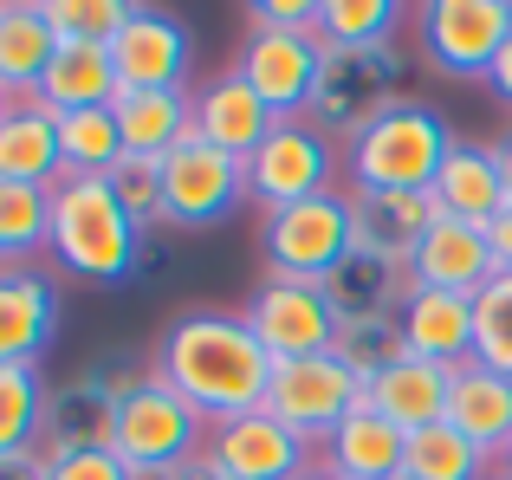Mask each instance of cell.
<instances>
[{"label":"cell","instance_id":"31","mask_svg":"<svg viewBox=\"0 0 512 480\" xmlns=\"http://www.w3.org/2000/svg\"><path fill=\"white\" fill-rule=\"evenodd\" d=\"M52 247V189L0 182V273L33 266Z\"/></svg>","mask_w":512,"mask_h":480},{"label":"cell","instance_id":"5","mask_svg":"<svg viewBox=\"0 0 512 480\" xmlns=\"http://www.w3.org/2000/svg\"><path fill=\"white\" fill-rule=\"evenodd\" d=\"M402 46L389 52H331L325 46V65H318V85H312V104H305V124L318 130L325 143H350L363 137V130L376 124V117L389 111V104L402 98Z\"/></svg>","mask_w":512,"mask_h":480},{"label":"cell","instance_id":"8","mask_svg":"<svg viewBox=\"0 0 512 480\" xmlns=\"http://www.w3.org/2000/svg\"><path fill=\"white\" fill-rule=\"evenodd\" d=\"M363 403H370V383H363L357 370H344L331 351H318V357H286V364H273V383H266L260 409L286 422L305 448H325L331 435H338V422Z\"/></svg>","mask_w":512,"mask_h":480},{"label":"cell","instance_id":"23","mask_svg":"<svg viewBox=\"0 0 512 480\" xmlns=\"http://www.w3.org/2000/svg\"><path fill=\"white\" fill-rule=\"evenodd\" d=\"M448 390H454V370L448 364H422V357H402L389 364L383 377L370 383V409L389 416L402 435H422L435 422H448Z\"/></svg>","mask_w":512,"mask_h":480},{"label":"cell","instance_id":"35","mask_svg":"<svg viewBox=\"0 0 512 480\" xmlns=\"http://www.w3.org/2000/svg\"><path fill=\"white\" fill-rule=\"evenodd\" d=\"M59 156H65V176H111V169L124 163V137H117L111 104H98V111H65L59 117Z\"/></svg>","mask_w":512,"mask_h":480},{"label":"cell","instance_id":"1","mask_svg":"<svg viewBox=\"0 0 512 480\" xmlns=\"http://www.w3.org/2000/svg\"><path fill=\"white\" fill-rule=\"evenodd\" d=\"M150 364L182 403L201 409L208 429L227 422V416L260 409L266 383H273V357L260 351V338L247 331V318L214 312V305H195V312L169 318V331L156 338Z\"/></svg>","mask_w":512,"mask_h":480},{"label":"cell","instance_id":"42","mask_svg":"<svg viewBox=\"0 0 512 480\" xmlns=\"http://www.w3.org/2000/svg\"><path fill=\"white\" fill-rule=\"evenodd\" d=\"M130 480H227V474L214 468L208 455H188L182 468H169V474H130Z\"/></svg>","mask_w":512,"mask_h":480},{"label":"cell","instance_id":"47","mask_svg":"<svg viewBox=\"0 0 512 480\" xmlns=\"http://www.w3.org/2000/svg\"><path fill=\"white\" fill-rule=\"evenodd\" d=\"M493 480H512V468H493Z\"/></svg>","mask_w":512,"mask_h":480},{"label":"cell","instance_id":"40","mask_svg":"<svg viewBox=\"0 0 512 480\" xmlns=\"http://www.w3.org/2000/svg\"><path fill=\"white\" fill-rule=\"evenodd\" d=\"M46 480H130V468L111 455V448H91V455L46 461Z\"/></svg>","mask_w":512,"mask_h":480},{"label":"cell","instance_id":"20","mask_svg":"<svg viewBox=\"0 0 512 480\" xmlns=\"http://www.w3.org/2000/svg\"><path fill=\"white\" fill-rule=\"evenodd\" d=\"M402 338L409 357L422 364H467L474 357V299L467 292H435V286H409L402 299Z\"/></svg>","mask_w":512,"mask_h":480},{"label":"cell","instance_id":"3","mask_svg":"<svg viewBox=\"0 0 512 480\" xmlns=\"http://www.w3.org/2000/svg\"><path fill=\"white\" fill-rule=\"evenodd\" d=\"M454 150V130L435 104L422 98H396L357 143L344 150V176L350 189H402V195H428L441 156Z\"/></svg>","mask_w":512,"mask_h":480},{"label":"cell","instance_id":"18","mask_svg":"<svg viewBox=\"0 0 512 480\" xmlns=\"http://www.w3.org/2000/svg\"><path fill=\"white\" fill-rule=\"evenodd\" d=\"M0 182H26V189L65 182L59 111H46L39 98H7V111H0Z\"/></svg>","mask_w":512,"mask_h":480},{"label":"cell","instance_id":"6","mask_svg":"<svg viewBox=\"0 0 512 480\" xmlns=\"http://www.w3.org/2000/svg\"><path fill=\"white\" fill-rule=\"evenodd\" d=\"M357 247V221H350V189H325L312 202H292L260 215V260L273 279H305L325 286L338 260Z\"/></svg>","mask_w":512,"mask_h":480},{"label":"cell","instance_id":"4","mask_svg":"<svg viewBox=\"0 0 512 480\" xmlns=\"http://www.w3.org/2000/svg\"><path fill=\"white\" fill-rule=\"evenodd\" d=\"M201 448H208L201 409L182 403V396L156 377V364H137V377L124 383V396H117L111 455L124 461L130 474H169V468H182L188 455H201Z\"/></svg>","mask_w":512,"mask_h":480},{"label":"cell","instance_id":"48","mask_svg":"<svg viewBox=\"0 0 512 480\" xmlns=\"http://www.w3.org/2000/svg\"><path fill=\"white\" fill-rule=\"evenodd\" d=\"M500 468H512V448H506V455H500Z\"/></svg>","mask_w":512,"mask_h":480},{"label":"cell","instance_id":"32","mask_svg":"<svg viewBox=\"0 0 512 480\" xmlns=\"http://www.w3.org/2000/svg\"><path fill=\"white\" fill-rule=\"evenodd\" d=\"M46 390L39 364H0V461L39 455V429H46Z\"/></svg>","mask_w":512,"mask_h":480},{"label":"cell","instance_id":"24","mask_svg":"<svg viewBox=\"0 0 512 480\" xmlns=\"http://www.w3.org/2000/svg\"><path fill=\"white\" fill-rule=\"evenodd\" d=\"M111 117H117V137H124V156H156L163 163L169 150H182L195 137V91H117Z\"/></svg>","mask_w":512,"mask_h":480},{"label":"cell","instance_id":"36","mask_svg":"<svg viewBox=\"0 0 512 480\" xmlns=\"http://www.w3.org/2000/svg\"><path fill=\"white\" fill-rule=\"evenodd\" d=\"M39 7H46V26L59 46H104L111 52V39L130 20V0H39Z\"/></svg>","mask_w":512,"mask_h":480},{"label":"cell","instance_id":"45","mask_svg":"<svg viewBox=\"0 0 512 480\" xmlns=\"http://www.w3.org/2000/svg\"><path fill=\"white\" fill-rule=\"evenodd\" d=\"M493 163H500V189H506V208H512V130L493 137Z\"/></svg>","mask_w":512,"mask_h":480},{"label":"cell","instance_id":"14","mask_svg":"<svg viewBox=\"0 0 512 480\" xmlns=\"http://www.w3.org/2000/svg\"><path fill=\"white\" fill-rule=\"evenodd\" d=\"M318 65H325V39L318 33H279V26H247L240 39L234 72L260 91V104L286 124V117H305L318 85Z\"/></svg>","mask_w":512,"mask_h":480},{"label":"cell","instance_id":"7","mask_svg":"<svg viewBox=\"0 0 512 480\" xmlns=\"http://www.w3.org/2000/svg\"><path fill=\"white\" fill-rule=\"evenodd\" d=\"M506 39H512V0H422L415 7V52L441 78L487 85Z\"/></svg>","mask_w":512,"mask_h":480},{"label":"cell","instance_id":"13","mask_svg":"<svg viewBox=\"0 0 512 480\" xmlns=\"http://www.w3.org/2000/svg\"><path fill=\"white\" fill-rule=\"evenodd\" d=\"M111 72H117V91H195L188 85V72H195L188 20L169 7H137L130 0L124 33L111 39Z\"/></svg>","mask_w":512,"mask_h":480},{"label":"cell","instance_id":"21","mask_svg":"<svg viewBox=\"0 0 512 480\" xmlns=\"http://www.w3.org/2000/svg\"><path fill=\"white\" fill-rule=\"evenodd\" d=\"M448 429H461L474 448H487L493 461L512 448V377L487 364H454V390H448Z\"/></svg>","mask_w":512,"mask_h":480},{"label":"cell","instance_id":"43","mask_svg":"<svg viewBox=\"0 0 512 480\" xmlns=\"http://www.w3.org/2000/svg\"><path fill=\"white\" fill-rule=\"evenodd\" d=\"M487 91H493V98H500L506 111H512V39H506V52H500V59H493V72H487Z\"/></svg>","mask_w":512,"mask_h":480},{"label":"cell","instance_id":"19","mask_svg":"<svg viewBox=\"0 0 512 480\" xmlns=\"http://www.w3.org/2000/svg\"><path fill=\"white\" fill-rule=\"evenodd\" d=\"M52 338H59V286L39 266L0 273V364H39Z\"/></svg>","mask_w":512,"mask_h":480},{"label":"cell","instance_id":"9","mask_svg":"<svg viewBox=\"0 0 512 480\" xmlns=\"http://www.w3.org/2000/svg\"><path fill=\"white\" fill-rule=\"evenodd\" d=\"M338 169H344L338 143H325L305 117H286V124H273L266 143L247 156V202L260 208V215L312 202V195H325L331 182H338Z\"/></svg>","mask_w":512,"mask_h":480},{"label":"cell","instance_id":"22","mask_svg":"<svg viewBox=\"0 0 512 480\" xmlns=\"http://www.w3.org/2000/svg\"><path fill=\"white\" fill-rule=\"evenodd\" d=\"M428 195H435L441 215L487 228V221L506 208L500 163H493V143H467V137H454V150L441 156V169H435V182H428Z\"/></svg>","mask_w":512,"mask_h":480},{"label":"cell","instance_id":"39","mask_svg":"<svg viewBox=\"0 0 512 480\" xmlns=\"http://www.w3.org/2000/svg\"><path fill=\"white\" fill-rule=\"evenodd\" d=\"M247 26H279V33H318V0H253Z\"/></svg>","mask_w":512,"mask_h":480},{"label":"cell","instance_id":"44","mask_svg":"<svg viewBox=\"0 0 512 480\" xmlns=\"http://www.w3.org/2000/svg\"><path fill=\"white\" fill-rule=\"evenodd\" d=\"M0 480H46V455H13V461H0Z\"/></svg>","mask_w":512,"mask_h":480},{"label":"cell","instance_id":"50","mask_svg":"<svg viewBox=\"0 0 512 480\" xmlns=\"http://www.w3.org/2000/svg\"><path fill=\"white\" fill-rule=\"evenodd\" d=\"M396 480H409V474H396Z\"/></svg>","mask_w":512,"mask_h":480},{"label":"cell","instance_id":"37","mask_svg":"<svg viewBox=\"0 0 512 480\" xmlns=\"http://www.w3.org/2000/svg\"><path fill=\"white\" fill-rule=\"evenodd\" d=\"M474 364L512 377V273H493L474 292Z\"/></svg>","mask_w":512,"mask_h":480},{"label":"cell","instance_id":"17","mask_svg":"<svg viewBox=\"0 0 512 480\" xmlns=\"http://www.w3.org/2000/svg\"><path fill=\"white\" fill-rule=\"evenodd\" d=\"M273 124H279V117L266 111L260 91H253L234 65H227V72H214L208 85H195V137L214 143V150H227V156H240V163H247V156L266 143V130H273Z\"/></svg>","mask_w":512,"mask_h":480},{"label":"cell","instance_id":"2","mask_svg":"<svg viewBox=\"0 0 512 480\" xmlns=\"http://www.w3.org/2000/svg\"><path fill=\"white\" fill-rule=\"evenodd\" d=\"M143 234L137 221L124 215V202L111 195L104 176H65L52 189V260L59 273L85 279V286H124L130 273L143 266Z\"/></svg>","mask_w":512,"mask_h":480},{"label":"cell","instance_id":"30","mask_svg":"<svg viewBox=\"0 0 512 480\" xmlns=\"http://www.w3.org/2000/svg\"><path fill=\"white\" fill-rule=\"evenodd\" d=\"M402 20V0H318V39L331 52H389Z\"/></svg>","mask_w":512,"mask_h":480},{"label":"cell","instance_id":"41","mask_svg":"<svg viewBox=\"0 0 512 480\" xmlns=\"http://www.w3.org/2000/svg\"><path fill=\"white\" fill-rule=\"evenodd\" d=\"M487 247H493V266L512 273V208H500V215L487 221Z\"/></svg>","mask_w":512,"mask_h":480},{"label":"cell","instance_id":"34","mask_svg":"<svg viewBox=\"0 0 512 480\" xmlns=\"http://www.w3.org/2000/svg\"><path fill=\"white\" fill-rule=\"evenodd\" d=\"M331 357L344 370H357L363 383H376L389 364L409 357V338H402V312H376V318H338V338H331Z\"/></svg>","mask_w":512,"mask_h":480},{"label":"cell","instance_id":"15","mask_svg":"<svg viewBox=\"0 0 512 480\" xmlns=\"http://www.w3.org/2000/svg\"><path fill=\"white\" fill-rule=\"evenodd\" d=\"M201 455H208L227 480H299V474L318 461V448H305L279 416H266V409H247V416L214 422Z\"/></svg>","mask_w":512,"mask_h":480},{"label":"cell","instance_id":"12","mask_svg":"<svg viewBox=\"0 0 512 480\" xmlns=\"http://www.w3.org/2000/svg\"><path fill=\"white\" fill-rule=\"evenodd\" d=\"M240 318H247V331L260 338V351L273 357V364H286V357H318L338 338V312H331L325 286H305V279L266 273L260 286L247 292Z\"/></svg>","mask_w":512,"mask_h":480},{"label":"cell","instance_id":"27","mask_svg":"<svg viewBox=\"0 0 512 480\" xmlns=\"http://www.w3.org/2000/svg\"><path fill=\"white\" fill-rule=\"evenodd\" d=\"M318 455H325L344 480H396L402 461H409V435L363 403V409H350V416L338 422V435H331Z\"/></svg>","mask_w":512,"mask_h":480},{"label":"cell","instance_id":"25","mask_svg":"<svg viewBox=\"0 0 512 480\" xmlns=\"http://www.w3.org/2000/svg\"><path fill=\"white\" fill-rule=\"evenodd\" d=\"M435 195H402V189H350V221H357V247H376L389 260H409L422 234L435 228Z\"/></svg>","mask_w":512,"mask_h":480},{"label":"cell","instance_id":"38","mask_svg":"<svg viewBox=\"0 0 512 480\" xmlns=\"http://www.w3.org/2000/svg\"><path fill=\"white\" fill-rule=\"evenodd\" d=\"M104 182H111V195L124 202V215L137 221L143 234L163 228V163H156V156H124Z\"/></svg>","mask_w":512,"mask_h":480},{"label":"cell","instance_id":"10","mask_svg":"<svg viewBox=\"0 0 512 480\" xmlns=\"http://www.w3.org/2000/svg\"><path fill=\"white\" fill-rule=\"evenodd\" d=\"M247 202V163L214 143L188 137L182 150L163 156V228H221L234 208Z\"/></svg>","mask_w":512,"mask_h":480},{"label":"cell","instance_id":"29","mask_svg":"<svg viewBox=\"0 0 512 480\" xmlns=\"http://www.w3.org/2000/svg\"><path fill=\"white\" fill-rule=\"evenodd\" d=\"M46 111H98V104H117V72H111V52L104 46H59L33 91Z\"/></svg>","mask_w":512,"mask_h":480},{"label":"cell","instance_id":"16","mask_svg":"<svg viewBox=\"0 0 512 480\" xmlns=\"http://www.w3.org/2000/svg\"><path fill=\"white\" fill-rule=\"evenodd\" d=\"M493 273H500V266H493L487 228L454 221V215H435V228H428L422 247L409 253V279L415 286H435V292H467V299H474Z\"/></svg>","mask_w":512,"mask_h":480},{"label":"cell","instance_id":"49","mask_svg":"<svg viewBox=\"0 0 512 480\" xmlns=\"http://www.w3.org/2000/svg\"><path fill=\"white\" fill-rule=\"evenodd\" d=\"M0 111H7V98H0Z\"/></svg>","mask_w":512,"mask_h":480},{"label":"cell","instance_id":"46","mask_svg":"<svg viewBox=\"0 0 512 480\" xmlns=\"http://www.w3.org/2000/svg\"><path fill=\"white\" fill-rule=\"evenodd\" d=\"M299 480H344V474H338V468H331V461H325V455H318V461H312V468H305Z\"/></svg>","mask_w":512,"mask_h":480},{"label":"cell","instance_id":"33","mask_svg":"<svg viewBox=\"0 0 512 480\" xmlns=\"http://www.w3.org/2000/svg\"><path fill=\"white\" fill-rule=\"evenodd\" d=\"M493 468H500V461H493L487 448H474L461 429H448V422L409 435V461H402L409 480H493Z\"/></svg>","mask_w":512,"mask_h":480},{"label":"cell","instance_id":"28","mask_svg":"<svg viewBox=\"0 0 512 480\" xmlns=\"http://www.w3.org/2000/svg\"><path fill=\"white\" fill-rule=\"evenodd\" d=\"M52 52H59V39L46 26V7L39 0H0V98H33Z\"/></svg>","mask_w":512,"mask_h":480},{"label":"cell","instance_id":"26","mask_svg":"<svg viewBox=\"0 0 512 480\" xmlns=\"http://www.w3.org/2000/svg\"><path fill=\"white\" fill-rule=\"evenodd\" d=\"M409 260H389L376 247H350L338 260V273L325 279V299L338 318H376V312H402L409 299Z\"/></svg>","mask_w":512,"mask_h":480},{"label":"cell","instance_id":"11","mask_svg":"<svg viewBox=\"0 0 512 480\" xmlns=\"http://www.w3.org/2000/svg\"><path fill=\"white\" fill-rule=\"evenodd\" d=\"M137 377V364H91L78 377L52 383L46 390V429H39V455L65 461V455H91L111 448L117 435V396Z\"/></svg>","mask_w":512,"mask_h":480}]
</instances>
